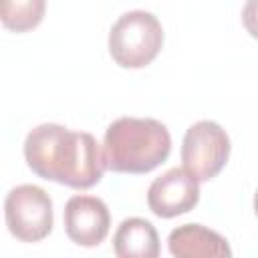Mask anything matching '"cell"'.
<instances>
[{
	"label": "cell",
	"instance_id": "obj_12",
	"mask_svg": "<svg viewBox=\"0 0 258 258\" xmlns=\"http://www.w3.org/2000/svg\"><path fill=\"white\" fill-rule=\"evenodd\" d=\"M254 212H256V216H258V191H256V196H254Z\"/></svg>",
	"mask_w": 258,
	"mask_h": 258
},
{
	"label": "cell",
	"instance_id": "obj_7",
	"mask_svg": "<svg viewBox=\"0 0 258 258\" xmlns=\"http://www.w3.org/2000/svg\"><path fill=\"white\" fill-rule=\"evenodd\" d=\"M62 222L71 242L93 248L107 238L111 228V214L107 204L97 196H73L64 204Z\"/></svg>",
	"mask_w": 258,
	"mask_h": 258
},
{
	"label": "cell",
	"instance_id": "obj_8",
	"mask_svg": "<svg viewBox=\"0 0 258 258\" xmlns=\"http://www.w3.org/2000/svg\"><path fill=\"white\" fill-rule=\"evenodd\" d=\"M167 248L177 258H228L232 256V248L228 240L202 226V224H183L169 232Z\"/></svg>",
	"mask_w": 258,
	"mask_h": 258
},
{
	"label": "cell",
	"instance_id": "obj_3",
	"mask_svg": "<svg viewBox=\"0 0 258 258\" xmlns=\"http://www.w3.org/2000/svg\"><path fill=\"white\" fill-rule=\"evenodd\" d=\"M163 46V26L155 14L131 10L117 18L109 30L111 58L123 69H143L155 60Z\"/></svg>",
	"mask_w": 258,
	"mask_h": 258
},
{
	"label": "cell",
	"instance_id": "obj_1",
	"mask_svg": "<svg viewBox=\"0 0 258 258\" xmlns=\"http://www.w3.org/2000/svg\"><path fill=\"white\" fill-rule=\"evenodd\" d=\"M26 165L42 179L73 189H89L107 169L103 145L87 131H71L58 123H42L24 139Z\"/></svg>",
	"mask_w": 258,
	"mask_h": 258
},
{
	"label": "cell",
	"instance_id": "obj_4",
	"mask_svg": "<svg viewBox=\"0 0 258 258\" xmlns=\"http://www.w3.org/2000/svg\"><path fill=\"white\" fill-rule=\"evenodd\" d=\"M4 218L8 232L16 240L40 242L52 232V200L38 185H16L4 200Z\"/></svg>",
	"mask_w": 258,
	"mask_h": 258
},
{
	"label": "cell",
	"instance_id": "obj_6",
	"mask_svg": "<svg viewBox=\"0 0 258 258\" xmlns=\"http://www.w3.org/2000/svg\"><path fill=\"white\" fill-rule=\"evenodd\" d=\"M200 202V179L185 167H171L155 177L147 189V206L157 218H175Z\"/></svg>",
	"mask_w": 258,
	"mask_h": 258
},
{
	"label": "cell",
	"instance_id": "obj_5",
	"mask_svg": "<svg viewBox=\"0 0 258 258\" xmlns=\"http://www.w3.org/2000/svg\"><path fill=\"white\" fill-rule=\"evenodd\" d=\"M230 137L226 129L210 119L194 123L181 141V163L200 181L214 179L230 159Z\"/></svg>",
	"mask_w": 258,
	"mask_h": 258
},
{
	"label": "cell",
	"instance_id": "obj_10",
	"mask_svg": "<svg viewBox=\"0 0 258 258\" xmlns=\"http://www.w3.org/2000/svg\"><path fill=\"white\" fill-rule=\"evenodd\" d=\"M46 12V0H0V18L4 28L12 32H28L36 28Z\"/></svg>",
	"mask_w": 258,
	"mask_h": 258
},
{
	"label": "cell",
	"instance_id": "obj_11",
	"mask_svg": "<svg viewBox=\"0 0 258 258\" xmlns=\"http://www.w3.org/2000/svg\"><path fill=\"white\" fill-rule=\"evenodd\" d=\"M242 24L246 32L258 40V0H246L242 8Z\"/></svg>",
	"mask_w": 258,
	"mask_h": 258
},
{
	"label": "cell",
	"instance_id": "obj_9",
	"mask_svg": "<svg viewBox=\"0 0 258 258\" xmlns=\"http://www.w3.org/2000/svg\"><path fill=\"white\" fill-rule=\"evenodd\" d=\"M113 252L119 258H157L159 236L145 218H127L113 234Z\"/></svg>",
	"mask_w": 258,
	"mask_h": 258
},
{
	"label": "cell",
	"instance_id": "obj_2",
	"mask_svg": "<svg viewBox=\"0 0 258 258\" xmlns=\"http://www.w3.org/2000/svg\"><path fill=\"white\" fill-rule=\"evenodd\" d=\"M171 153L167 127L151 117H119L103 137L107 169L115 173H149Z\"/></svg>",
	"mask_w": 258,
	"mask_h": 258
}]
</instances>
